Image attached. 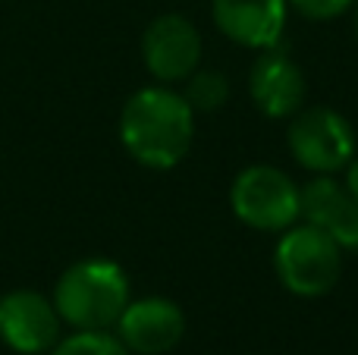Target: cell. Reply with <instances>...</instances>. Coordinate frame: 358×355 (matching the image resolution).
<instances>
[{"mask_svg": "<svg viewBox=\"0 0 358 355\" xmlns=\"http://www.w3.org/2000/svg\"><path fill=\"white\" fill-rule=\"evenodd\" d=\"M182 85H185L182 98H185V104L195 110V117L198 113L223 110L229 101V92H233V88H229V75L223 73V69H208V66L204 69L198 66Z\"/></svg>", "mask_w": 358, "mask_h": 355, "instance_id": "7c38bea8", "label": "cell"}, {"mask_svg": "<svg viewBox=\"0 0 358 355\" xmlns=\"http://www.w3.org/2000/svg\"><path fill=\"white\" fill-rule=\"evenodd\" d=\"M355 0H289V10H296L308 22H330L346 13H352Z\"/></svg>", "mask_w": 358, "mask_h": 355, "instance_id": "5bb4252c", "label": "cell"}, {"mask_svg": "<svg viewBox=\"0 0 358 355\" xmlns=\"http://www.w3.org/2000/svg\"><path fill=\"white\" fill-rule=\"evenodd\" d=\"M113 331L132 355H167L182 343L185 314L167 296H142L129 299Z\"/></svg>", "mask_w": 358, "mask_h": 355, "instance_id": "9c48e42d", "label": "cell"}, {"mask_svg": "<svg viewBox=\"0 0 358 355\" xmlns=\"http://www.w3.org/2000/svg\"><path fill=\"white\" fill-rule=\"evenodd\" d=\"M248 98L267 119H289L308 104L305 69L280 44L258 50L248 69Z\"/></svg>", "mask_w": 358, "mask_h": 355, "instance_id": "ba28073f", "label": "cell"}, {"mask_svg": "<svg viewBox=\"0 0 358 355\" xmlns=\"http://www.w3.org/2000/svg\"><path fill=\"white\" fill-rule=\"evenodd\" d=\"M201 31L182 13H161L142 31V63L161 85L185 82L201 66Z\"/></svg>", "mask_w": 358, "mask_h": 355, "instance_id": "8992f818", "label": "cell"}, {"mask_svg": "<svg viewBox=\"0 0 358 355\" xmlns=\"http://www.w3.org/2000/svg\"><path fill=\"white\" fill-rule=\"evenodd\" d=\"M286 148L302 170L315 173H340L358 154L355 126L340 110L327 104H305L289 117Z\"/></svg>", "mask_w": 358, "mask_h": 355, "instance_id": "5b68a950", "label": "cell"}, {"mask_svg": "<svg viewBox=\"0 0 358 355\" xmlns=\"http://www.w3.org/2000/svg\"><path fill=\"white\" fill-rule=\"evenodd\" d=\"M229 208L248 230L283 233L302 217V192L286 170L273 164H252L236 173L229 186Z\"/></svg>", "mask_w": 358, "mask_h": 355, "instance_id": "277c9868", "label": "cell"}, {"mask_svg": "<svg viewBox=\"0 0 358 355\" xmlns=\"http://www.w3.org/2000/svg\"><path fill=\"white\" fill-rule=\"evenodd\" d=\"M343 182H346V189H349V195L358 201V154L352 157V161L346 164V176H343Z\"/></svg>", "mask_w": 358, "mask_h": 355, "instance_id": "9a60e30c", "label": "cell"}, {"mask_svg": "<svg viewBox=\"0 0 358 355\" xmlns=\"http://www.w3.org/2000/svg\"><path fill=\"white\" fill-rule=\"evenodd\" d=\"M120 142L145 170H173L195 142V110L170 85H145L120 110Z\"/></svg>", "mask_w": 358, "mask_h": 355, "instance_id": "6da1fadb", "label": "cell"}, {"mask_svg": "<svg viewBox=\"0 0 358 355\" xmlns=\"http://www.w3.org/2000/svg\"><path fill=\"white\" fill-rule=\"evenodd\" d=\"M273 274L286 293L299 299H321L334 293L343 277V249L317 226L292 224L277 239Z\"/></svg>", "mask_w": 358, "mask_h": 355, "instance_id": "3957f363", "label": "cell"}, {"mask_svg": "<svg viewBox=\"0 0 358 355\" xmlns=\"http://www.w3.org/2000/svg\"><path fill=\"white\" fill-rule=\"evenodd\" d=\"M50 355H132L110 331H73L50 349Z\"/></svg>", "mask_w": 358, "mask_h": 355, "instance_id": "4fadbf2b", "label": "cell"}, {"mask_svg": "<svg viewBox=\"0 0 358 355\" xmlns=\"http://www.w3.org/2000/svg\"><path fill=\"white\" fill-rule=\"evenodd\" d=\"M57 314L73 331H113L129 305V274L113 258H79L54 283Z\"/></svg>", "mask_w": 358, "mask_h": 355, "instance_id": "7a4b0ae2", "label": "cell"}, {"mask_svg": "<svg viewBox=\"0 0 358 355\" xmlns=\"http://www.w3.org/2000/svg\"><path fill=\"white\" fill-rule=\"evenodd\" d=\"M352 29H355V38H358V0H355V6H352Z\"/></svg>", "mask_w": 358, "mask_h": 355, "instance_id": "2e32d148", "label": "cell"}, {"mask_svg": "<svg viewBox=\"0 0 358 355\" xmlns=\"http://www.w3.org/2000/svg\"><path fill=\"white\" fill-rule=\"evenodd\" d=\"M63 321L50 296L38 289H10L0 296V340L16 355H50L60 343Z\"/></svg>", "mask_w": 358, "mask_h": 355, "instance_id": "52a82bcc", "label": "cell"}, {"mask_svg": "<svg viewBox=\"0 0 358 355\" xmlns=\"http://www.w3.org/2000/svg\"><path fill=\"white\" fill-rule=\"evenodd\" d=\"M305 224L324 230L340 242V249L358 252V201L336 173H315L299 186Z\"/></svg>", "mask_w": 358, "mask_h": 355, "instance_id": "8fae6325", "label": "cell"}, {"mask_svg": "<svg viewBox=\"0 0 358 355\" xmlns=\"http://www.w3.org/2000/svg\"><path fill=\"white\" fill-rule=\"evenodd\" d=\"M286 16H289V0H210L214 29L248 50L280 44Z\"/></svg>", "mask_w": 358, "mask_h": 355, "instance_id": "30bf717a", "label": "cell"}]
</instances>
